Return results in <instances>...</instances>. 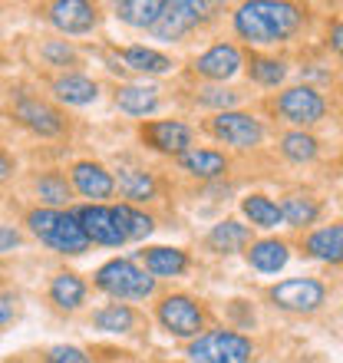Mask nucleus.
I'll use <instances>...</instances> for the list:
<instances>
[{
    "mask_svg": "<svg viewBox=\"0 0 343 363\" xmlns=\"http://www.w3.org/2000/svg\"><path fill=\"white\" fill-rule=\"evenodd\" d=\"M307 23V7L287 0H254L235 10V33L251 47H274L297 37Z\"/></svg>",
    "mask_w": 343,
    "mask_h": 363,
    "instance_id": "obj_1",
    "label": "nucleus"
},
{
    "mask_svg": "<svg viewBox=\"0 0 343 363\" xmlns=\"http://www.w3.org/2000/svg\"><path fill=\"white\" fill-rule=\"evenodd\" d=\"M23 225L30 228V235L53 248L57 255H69V258H79L89 251V238H86L83 225H79L77 211H57V208H30Z\"/></svg>",
    "mask_w": 343,
    "mask_h": 363,
    "instance_id": "obj_2",
    "label": "nucleus"
},
{
    "mask_svg": "<svg viewBox=\"0 0 343 363\" xmlns=\"http://www.w3.org/2000/svg\"><path fill=\"white\" fill-rule=\"evenodd\" d=\"M93 287L113 301H149L159 291V281L133 258H113L93 274Z\"/></svg>",
    "mask_w": 343,
    "mask_h": 363,
    "instance_id": "obj_3",
    "label": "nucleus"
},
{
    "mask_svg": "<svg viewBox=\"0 0 343 363\" xmlns=\"http://www.w3.org/2000/svg\"><path fill=\"white\" fill-rule=\"evenodd\" d=\"M155 320L169 337H179V340H195L208 330V311L201 304L198 297L191 294H165L159 297L155 304Z\"/></svg>",
    "mask_w": 343,
    "mask_h": 363,
    "instance_id": "obj_4",
    "label": "nucleus"
},
{
    "mask_svg": "<svg viewBox=\"0 0 343 363\" xmlns=\"http://www.w3.org/2000/svg\"><path fill=\"white\" fill-rule=\"evenodd\" d=\"M189 363H251L254 340L228 327H211L201 337L189 340Z\"/></svg>",
    "mask_w": 343,
    "mask_h": 363,
    "instance_id": "obj_5",
    "label": "nucleus"
},
{
    "mask_svg": "<svg viewBox=\"0 0 343 363\" xmlns=\"http://www.w3.org/2000/svg\"><path fill=\"white\" fill-rule=\"evenodd\" d=\"M218 4H208V0H172V4H165V13L149 33L162 43H181L191 30L205 27L218 17Z\"/></svg>",
    "mask_w": 343,
    "mask_h": 363,
    "instance_id": "obj_6",
    "label": "nucleus"
},
{
    "mask_svg": "<svg viewBox=\"0 0 343 363\" xmlns=\"http://www.w3.org/2000/svg\"><path fill=\"white\" fill-rule=\"evenodd\" d=\"M267 301L287 314H317L327 304V284L317 277H287L267 287Z\"/></svg>",
    "mask_w": 343,
    "mask_h": 363,
    "instance_id": "obj_7",
    "label": "nucleus"
},
{
    "mask_svg": "<svg viewBox=\"0 0 343 363\" xmlns=\"http://www.w3.org/2000/svg\"><path fill=\"white\" fill-rule=\"evenodd\" d=\"M205 133L211 139H218L221 145H231L238 152H248L264 143V123L251 113H241V109H231V113H215L205 123Z\"/></svg>",
    "mask_w": 343,
    "mask_h": 363,
    "instance_id": "obj_8",
    "label": "nucleus"
},
{
    "mask_svg": "<svg viewBox=\"0 0 343 363\" xmlns=\"http://www.w3.org/2000/svg\"><path fill=\"white\" fill-rule=\"evenodd\" d=\"M271 109H274L284 123L297 125V129H307V125H317L327 116V99L324 93L310 83L304 86H291L284 93H277L271 99Z\"/></svg>",
    "mask_w": 343,
    "mask_h": 363,
    "instance_id": "obj_9",
    "label": "nucleus"
},
{
    "mask_svg": "<svg viewBox=\"0 0 343 363\" xmlns=\"http://www.w3.org/2000/svg\"><path fill=\"white\" fill-rule=\"evenodd\" d=\"M139 139H142L152 152L181 159L185 152L195 149V129L181 119H149L139 125Z\"/></svg>",
    "mask_w": 343,
    "mask_h": 363,
    "instance_id": "obj_10",
    "label": "nucleus"
},
{
    "mask_svg": "<svg viewBox=\"0 0 343 363\" xmlns=\"http://www.w3.org/2000/svg\"><path fill=\"white\" fill-rule=\"evenodd\" d=\"M13 119L33 135H40V139L67 135V116L60 113L57 106L37 99V96H17L13 99Z\"/></svg>",
    "mask_w": 343,
    "mask_h": 363,
    "instance_id": "obj_11",
    "label": "nucleus"
},
{
    "mask_svg": "<svg viewBox=\"0 0 343 363\" xmlns=\"http://www.w3.org/2000/svg\"><path fill=\"white\" fill-rule=\"evenodd\" d=\"M69 185L83 199H89V205H103L106 199L116 195V175L93 159H79V162L69 165Z\"/></svg>",
    "mask_w": 343,
    "mask_h": 363,
    "instance_id": "obj_12",
    "label": "nucleus"
},
{
    "mask_svg": "<svg viewBox=\"0 0 343 363\" xmlns=\"http://www.w3.org/2000/svg\"><path fill=\"white\" fill-rule=\"evenodd\" d=\"M244 67V53H241L235 43H211L205 53H198V57L191 60V73L201 79H208V83H225V79H231L238 69Z\"/></svg>",
    "mask_w": 343,
    "mask_h": 363,
    "instance_id": "obj_13",
    "label": "nucleus"
},
{
    "mask_svg": "<svg viewBox=\"0 0 343 363\" xmlns=\"http://www.w3.org/2000/svg\"><path fill=\"white\" fill-rule=\"evenodd\" d=\"M47 17L67 37H83L99 27V7L86 4V0H57L47 7Z\"/></svg>",
    "mask_w": 343,
    "mask_h": 363,
    "instance_id": "obj_14",
    "label": "nucleus"
},
{
    "mask_svg": "<svg viewBox=\"0 0 343 363\" xmlns=\"http://www.w3.org/2000/svg\"><path fill=\"white\" fill-rule=\"evenodd\" d=\"M77 211L79 225H83L86 238L89 245H103V248H123L125 238L119 225H116V215L109 205H83V208H73Z\"/></svg>",
    "mask_w": 343,
    "mask_h": 363,
    "instance_id": "obj_15",
    "label": "nucleus"
},
{
    "mask_svg": "<svg viewBox=\"0 0 343 363\" xmlns=\"http://www.w3.org/2000/svg\"><path fill=\"white\" fill-rule=\"evenodd\" d=\"M116 106H119V113L133 116V119H145L162 106V89L152 83H125L116 89Z\"/></svg>",
    "mask_w": 343,
    "mask_h": 363,
    "instance_id": "obj_16",
    "label": "nucleus"
},
{
    "mask_svg": "<svg viewBox=\"0 0 343 363\" xmlns=\"http://www.w3.org/2000/svg\"><path fill=\"white\" fill-rule=\"evenodd\" d=\"M179 162V169L189 179H198V182H215L221 179V175H228L231 162H228V155L218 152V149H191V152H185L181 159H175Z\"/></svg>",
    "mask_w": 343,
    "mask_h": 363,
    "instance_id": "obj_17",
    "label": "nucleus"
},
{
    "mask_svg": "<svg viewBox=\"0 0 343 363\" xmlns=\"http://www.w3.org/2000/svg\"><path fill=\"white\" fill-rule=\"evenodd\" d=\"M135 261L142 264L149 274L159 281V277H181L189 271V255L181 248H165V245H155V248H142L135 255Z\"/></svg>",
    "mask_w": 343,
    "mask_h": 363,
    "instance_id": "obj_18",
    "label": "nucleus"
},
{
    "mask_svg": "<svg viewBox=\"0 0 343 363\" xmlns=\"http://www.w3.org/2000/svg\"><path fill=\"white\" fill-rule=\"evenodd\" d=\"M86 297H89V284H86L77 271H60V274H53V281H50V304L57 307V311L77 314L79 307L86 304Z\"/></svg>",
    "mask_w": 343,
    "mask_h": 363,
    "instance_id": "obj_19",
    "label": "nucleus"
},
{
    "mask_svg": "<svg viewBox=\"0 0 343 363\" xmlns=\"http://www.w3.org/2000/svg\"><path fill=\"white\" fill-rule=\"evenodd\" d=\"M50 93L67 106H89L99 99V83L86 73H60L50 79Z\"/></svg>",
    "mask_w": 343,
    "mask_h": 363,
    "instance_id": "obj_20",
    "label": "nucleus"
},
{
    "mask_svg": "<svg viewBox=\"0 0 343 363\" xmlns=\"http://www.w3.org/2000/svg\"><path fill=\"white\" fill-rule=\"evenodd\" d=\"M304 255L317 261H327V264H343V221L310 231L304 238Z\"/></svg>",
    "mask_w": 343,
    "mask_h": 363,
    "instance_id": "obj_21",
    "label": "nucleus"
},
{
    "mask_svg": "<svg viewBox=\"0 0 343 363\" xmlns=\"http://www.w3.org/2000/svg\"><path fill=\"white\" fill-rule=\"evenodd\" d=\"M205 245H208L215 255L248 251V245H251V225H241L238 218H225V221H218V225H211V231L205 235Z\"/></svg>",
    "mask_w": 343,
    "mask_h": 363,
    "instance_id": "obj_22",
    "label": "nucleus"
},
{
    "mask_svg": "<svg viewBox=\"0 0 343 363\" xmlns=\"http://www.w3.org/2000/svg\"><path fill=\"white\" fill-rule=\"evenodd\" d=\"M33 195H37L40 208H57V211H67V205L73 201V185L63 172L50 169V172H40L33 179Z\"/></svg>",
    "mask_w": 343,
    "mask_h": 363,
    "instance_id": "obj_23",
    "label": "nucleus"
},
{
    "mask_svg": "<svg viewBox=\"0 0 343 363\" xmlns=\"http://www.w3.org/2000/svg\"><path fill=\"white\" fill-rule=\"evenodd\" d=\"M244 258L254 271L261 274H277V271L287 264L291 258V245L281 238H261V241H251L248 251H244Z\"/></svg>",
    "mask_w": 343,
    "mask_h": 363,
    "instance_id": "obj_24",
    "label": "nucleus"
},
{
    "mask_svg": "<svg viewBox=\"0 0 343 363\" xmlns=\"http://www.w3.org/2000/svg\"><path fill=\"white\" fill-rule=\"evenodd\" d=\"M116 189L129 199V205H145V201L159 199V182L149 169H119Z\"/></svg>",
    "mask_w": 343,
    "mask_h": 363,
    "instance_id": "obj_25",
    "label": "nucleus"
},
{
    "mask_svg": "<svg viewBox=\"0 0 343 363\" xmlns=\"http://www.w3.org/2000/svg\"><path fill=\"white\" fill-rule=\"evenodd\" d=\"M119 60H123V69H133V73H142V77H162L175 67L172 57H165L152 47H123Z\"/></svg>",
    "mask_w": 343,
    "mask_h": 363,
    "instance_id": "obj_26",
    "label": "nucleus"
},
{
    "mask_svg": "<svg viewBox=\"0 0 343 363\" xmlns=\"http://www.w3.org/2000/svg\"><path fill=\"white\" fill-rule=\"evenodd\" d=\"M135 324H139V311L129 304H119V301L93 311V327L103 334H133Z\"/></svg>",
    "mask_w": 343,
    "mask_h": 363,
    "instance_id": "obj_27",
    "label": "nucleus"
},
{
    "mask_svg": "<svg viewBox=\"0 0 343 363\" xmlns=\"http://www.w3.org/2000/svg\"><path fill=\"white\" fill-rule=\"evenodd\" d=\"M241 211H244V218L251 221V228H261V231H274L277 225H284L281 218V205L274 199H267L261 191H251L241 199Z\"/></svg>",
    "mask_w": 343,
    "mask_h": 363,
    "instance_id": "obj_28",
    "label": "nucleus"
},
{
    "mask_svg": "<svg viewBox=\"0 0 343 363\" xmlns=\"http://www.w3.org/2000/svg\"><path fill=\"white\" fill-rule=\"evenodd\" d=\"M116 17L135 30H152L165 13V0H123L116 4Z\"/></svg>",
    "mask_w": 343,
    "mask_h": 363,
    "instance_id": "obj_29",
    "label": "nucleus"
},
{
    "mask_svg": "<svg viewBox=\"0 0 343 363\" xmlns=\"http://www.w3.org/2000/svg\"><path fill=\"white\" fill-rule=\"evenodd\" d=\"M281 218H284L287 228H310V225L320 218V201H317L314 195H304V191L284 195V201H281Z\"/></svg>",
    "mask_w": 343,
    "mask_h": 363,
    "instance_id": "obj_30",
    "label": "nucleus"
},
{
    "mask_svg": "<svg viewBox=\"0 0 343 363\" xmlns=\"http://www.w3.org/2000/svg\"><path fill=\"white\" fill-rule=\"evenodd\" d=\"M113 215H116V225H119L125 241H145L155 231V218L145 215L139 205H129V201L113 205Z\"/></svg>",
    "mask_w": 343,
    "mask_h": 363,
    "instance_id": "obj_31",
    "label": "nucleus"
},
{
    "mask_svg": "<svg viewBox=\"0 0 343 363\" xmlns=\"http://www.w3.org/2000/svg\"><path fill=\"white\" fill-rule=\"evenodd\" d=\"M281 155L294 165H307L320 155V143L307 129H291V133L281 135Z\"/></svg>",
    "mask_w": 343,
    "mask_h": 363,
    "instance_id": "obj_32",
    "label": "nucleus"
},
{
    "mask_svg": "<svg viewBox=\"0 0 343 363\" xmlns=\"http://www.w3.org/2000/svg\"><path fill=\"white\" fill-rule=\"evenodd\" d=\"M244 63H248V77L254 79L257 86L264 89H274L284 83L287 77V63L277 57H264V53H248L244 57Z\"/></svg>",
    "mask_w": 343,
    "mask_h": 363,
    "instance_id": "obj_33",
    "label": "nucleus"
},
{
    "mask_svg": "<svg viewBox=\"0 0 343 363\" xmlns=\"http://www.w3.org/2000/svg\"><path fill=\"white\" fill-rule=\"evenodd\" d=\"M40 60L47 63V67L60 69V73H79V50L69 43V40H47L43 47H40Z\"/></svg>",
    "mask_w": 343,
    "mask_h": 363,
    "instance_id": "obj_34",
    "label": "nucleus"
},
{
    "mask_svg": "<svg viewBox=\"0 0 343 363\" xmlns=\"http://www.w3.org/2000/svg\"><path fill=\"white\" fill-rule=\"evenodd\" d=\"M238 103H241L238 89H225V86H198V89H195V106H201V109L231 113Z\"/></svg>",
    "mask_w": 343,
    "mask_h": 363,
    "instance_id": "obj_35",
    "label": "nucleus"
},
{
    "mask_svg": "<svg viewBox=\"0 0 343 363\" xmlns=\"http://www.w3.org/2000/svg\"><path fill=\"white\" fill-rule=\"evenodd\" d=\"M47 363H93L89 354L83 347H73V344H57L47 350Z\"/></svg>",
    "mask_w": 343,
    "mask_h": 363,
    "instance_id": "obj_36",
    "label": "nucleus"
},
{
    "mask_svg": "<svg viewBox=\"0 0 343 363\" xmlns=\"http://www.w3.org/2000/svg\"><path fill=\"white\" fill-rule=\"evenodd\" d=\"M13 320H17V301H13V294L0 291V327H10Z\"/></svg>",
    "mask_w": 343,
    "mask_h": 363,
    "instance_id": "obj_37",
    "label": "nucleus"
},
{
    "mask_svg": "<svg viewBox=\"0 0 343 363\" xmlns=\"http://www.w3.org/2000/svg\"><path fill=\"white\" fill-rule=\"evenodd\" d=\"M20 231L13 228V225H0V255H7V251L20 248Z\"/></svg>",
    "mask_w": 343,
    "mask_h": 363,
    "instance_id": "obj_38",
    "label": "nucleus"
},
{
    "mask_svg": "<svg viewBox=\"0 0 343 363\" xmlns=\"http://www.w3.org/2000/svg\"><path fill=\"white\" fill-rule=\"evenodd\" d=\"M327 47L334 50L337 57H343V20H334L327 27Z\"/></svg>",
    "mask_w": 343,
    "mask_h": 363,
    "instance_id": "obj_39",
    "label": "nucleus"
},
{
    "mask_svg": "<svg viewBox=\"0 0 343 363\" xmlns=\"http://www.w3.org/2000/svg\"><path fill=\"white\" fill-rule=\"evenodd\" d=\"M13 172H17V159H13L7 149H0V185L7 179H13Z\"/></svg>",
    "mask_w": 343,
    "mask_h": 363,
    "instance_id": "obj_40",
    "label": "nucleus"
},
{
    "mask_svg": "<svg viewBox=\"0 0 343 363\" xmlns=\"http://www.w3.org/2000/svg\"><path fill=\"white\" fill-rule=\"evenodd\" d=\"M4 63H7V60H4V50H0V67H4Z\"/></svg>",
    "mask_w": 343,
    "mask_h": 363,
    "instance_id": "obj_41",
    "label": "nucleus"
},
{
    "mask_svg": "<svg viewBox=\"0 0 343 363\" xmlns=\"http://www.w3.org/2000/svg\"><path fill=\"white\" fill-rule=\"evenodd\" d=\"M340 89H343V73H340Z\"/></svg>",
    "mask_w": 343,
    "mask_h": 363,
    "instance_id": "obj_42",
    "label": "nucleus"
}]
</instances>
